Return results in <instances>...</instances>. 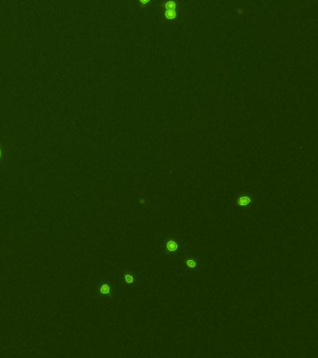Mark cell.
I'll list each match as a JSON object with an SVG mask.
<instances>
[{
	"mask_svg": "<svg viewBox=\"0 0 318 358\" xmlns=\"http://www.w3.org/2000/svg\"><path fill=\"white\" fill-rule=\"evenodd\" d=\"M258 194L247 193L244 191H238L234 198V211L236 214L240 213H250L254 210L257 205Z\"/></svg>",
	"mask_w": 318,
	"mask_h": 358,
	"instance_id": "cell-1",
	"label": "cell"
},
{
	"mask_svg": "<svg viewBox=\"0 0 318 358\" xmlns=\"http://www.w3.org/2000/svg\"><path fill=\"white\" fill-rule=\"evenodd\" d=\"M187 242H183L174 236H169L165 239L163 243L164 252L169 258H176L185 252L184 248Z\"/></svg>",
	"mask_w": 318,
	"mask_h": 358,
	"instance_id": "cell-2",
	"label": "cell"
},
{
	"mask_svg": "<svg viewBox=\"0 0 318 358\" xmlns=\"http://www.w3.org/2000/svg\"><path fill=\"white\" fill-rule=\"evenodd\" d=\"M116 276L108 280L99 279L96 281V288L98 290L99 297H111L114 292V281L116 280Z\"/></svg>",
	"mask_w": 318,
	"mask_h": 358,
	"instance_id": "cell-3",
	"label": "cell"
},
{
	"mask_svg": "<svg viewBox=\"0 0 318 358\" xmlns=\"http://www.w3.org/2000/svg\"><path fill=\"white\" fill-rule=\"evenodd\" d=\"M183 269L190 273H195L199 271L200 266V257L199 255L194 254V252L190 254H184L182 259Z\"/></svg>",
	"mask_w": 318,
	"mask_h": 358,
	"instance_id": "cell-4",
	"label": "cell"
},
{
	"mask_svg": "<svg viewBox=\"0 0 318 358\" xmlns=\"http://www.w3.org/2000/svg\"><path fill=\"white\" fill-rule=\"evenodd\" d=\"M139 271L137 269H129L123 272V273L121 275V284L124 287H134L136 286L139 276H138Z\"/></svg>",
	"mask_w": 318,
	"mask_h": 358,
	"instance_id": "cell-5",
	"label": "cell"
},
{
	"mask_svg": "<svg viewBox=\"0 0 318 358\" xmlns=\"http://www.w3.org/2000/svg\"><path fill=\"white\" fill-rule=\"evenodd\" d=\"M165 15H166V18H168V19H174L176 16V12L175 9L174 10H167L165 12Z\"/></svg>",
	"mask_w": 318,
	"mask_h": 358,
	"instance_id": "cell-6",
	"label": "cell"
},
{
	"mask_svg": "<svg viewBox=\"0 0 318 358\" xmlns=\"http://www.w3.org/2000/svg\"><path fill=\"white\" fill-rule=\"evenodd\" d=\"M166 8L167 10H174L176 8V3L174 1H169L166 3Z\"/></svg>",
	"mask_w": 318,
	"mask_h": 358,
	"instance_id": "cell-7",
	"label": "cell"
},
{
	"mask_svg": "<svg viewBox=\"0 0 318 358\" xmlns=\"http://www.w3.org/2000/svg\"><path fill=\"white\" fill-rule=\"evenodd\" d=\"M148 1H149V0H140V2L143 3V4H146V3H147Z\"/></svg>",
	"mask_w": 318,
	"mask_h": 358,
	"instance_id": "cell-8",
	"label": "cell"
},
{
	"mask_svg": "<svg viewBox=\"0 0 318 358\" xmlns=\"http://www.w3.org/2000/svg\"><path fill=\"white\" fill-rule=\"evenodd\" d=\"M0 158H1V149H0Z\"/></svg>",
	"mask_w": 318,
	"mask_h": 358,
	"instance_id": "cell-9",
	"label": "cell"
}]
</instances>
